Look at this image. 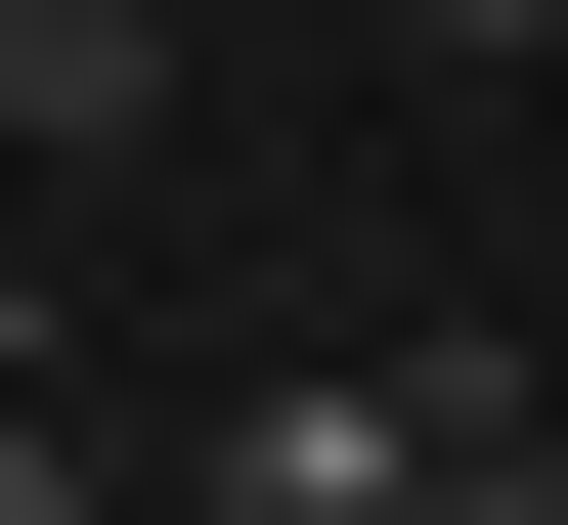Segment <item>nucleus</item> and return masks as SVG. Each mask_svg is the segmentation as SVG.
I'll return each instance as SVG.
<instances>
[{
  "mask_svg": "<svg viewBox=\"0 0 568 525\" xmlns=\"http://www.w3.org/2000/svg\"><path fill=\"white\" fill-rule=\"evenodd\" d=\"M175 525H568V394L525 351H306V394H219Z\"/></svg>",
  "mask_w": 568,
  "mask_h": 525,
  "instance_id": "f257e3e1",
  "label": "nucleus"
},
{
  "mask_svg": "<svg viewBox=\"0 0 568 525\" xmlns=\"http://www.w3.org/2000/svg\"><path fill=\"white\" fill-rule=\"evenodd\" d=\"M0 132H44V175H132V132H175V0H0Z\"/></svg>",
  "mask_w": 568,
  "mask_h": 525,
  "instance_id": "f03ea898",
  "label": "nucleus"
},
{
  "mask_svg": "<svg viewBox=\"0 0 568 525\" xmlns=\"http://www.w3.org/2000/svg\"><path fill=\"white\" fill-rule=\"evenodd\" d=\"M0 525H132V482H88V438H44V394H0Z\"/></svg>",
  "mask_w": 568,
  "mask_h": 525,
  "instance_id": "7ed1b4c3",
  "label": "nucleus"
}]
</instances>
